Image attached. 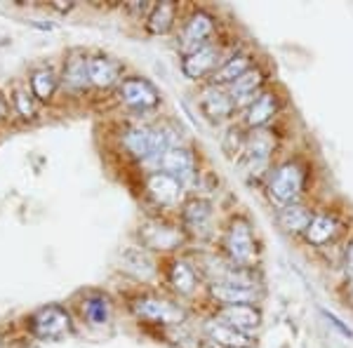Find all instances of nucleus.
Here are the masks:
<instances>
[{"label": "nucleus", "mask_w": 353, "mask_h": 348, "mask_svg": "<svg viewBox=\"0 0 353 348\" xmlns=\"http://www.w3.org/2000/svg\"><path fill=\"white\" fill-rule=\"evenodd\" d=\"M276 153H278V134L273 127L266 130H248V141L236 161L238 170L243 172L250 184H266L271 170L276 167Z\"/></svg>", "instance_id": "7ed1b4c3"}, {"label": "nucleus", "mask_w": 353, "mask_h": 348, "mask_svg": "<svg viewBox=\"0 0 353 348\" xmlns=\"http://www.w3.org/2000/svg\"><path fill=\"white\" fill-rule=\"evenodd\" d=\"M14 106H17V111H19V116H24V118H33L38 113V99L33 96V92H28V90H17L14 92Z\"/></svg>", "instance_id": "c756f323"}, {"label": "nucleus", "mask_w": 353, "mask_h": 348, "mask_svg": "<svg viewBox=\"0 0 353 348\" xmlns=\"http://www.w3.org/2000/svg\"><path fill=\"white\" fill-rule=\"evenodd\" d=\"M59 83H61V78L54 73V68L43 66V68H38V71H33L31 92L38 101H50L57 90H59Z\"/></svg>", "instance_id": "c85d7f7f"}, {"label": "nucleus", "mask_w": 353, "mask_h": 348, "mask_svg": "<svg viewBox=\"0 0 353 348\" xmlns=\"http://www.w3.org/2000/svg\"><path fill=\"white\" fill-rule=\"evenodd\" d=\"M198 108H201L203 116L214 125L229 123L233 121L236 113H241L236 101H233V96L229 94V90L219 88V85H210V83H205L201 88V92H198Z\"/></svg>", "instance_id": "f3484780"}, {"label": "nucleus", "mask_w": 353, "mask_h": 348, "mask_svg": "<svg viewBox=\"0 0 353 348\" xmlns=\"http://www.w3.org/2000/svg\"><path fill=\"white\" fill-rule=\"evenodd\" d=\"M153 5H156V3H128V5H125V10L137 14V17H149Z\"/></svg>", "instance_id": "2f4dec72"}, {"label": "nucleus", "mask_w": 353, "mask_h": 348, "mask_svg": "<svg viewBox=\"0 0 353 348\" xmlns=\"http://www.w3.org/2000/svg\"><path fill=\"white\" fill-rule=\"evenodd\" d=\"M285 94L281 92L278 88H269L261 92L257 99L252 101L250 106H245L241 111V125L245 130H266V127H273V123L281 118L283 108H285Z\"/></svg>", "instance_id": "1a4fd4ad"}, {"label": "nucleus", "mask_w": 353, "mask_h": 348, "mask_svg": "<svg viewBox=\"0 0 353 348\" xmlns=\"http://www.w3.org/2000/svg\"><path fill=\"white\" fill-rule=\"evenodd\" d=\"M123 268L130 273V276H134L137 280H144V283H149L158 276L156 261L151 259L144 247L128 249V252L123 254Z\"/></svg>", "instance_id": "bb28decb"}, {"label": "nucleus", "mask_w": 353, "mask_h": 348, "mask_svg": "<svg viewBox=\"0 0 353 348\" xmlns=\"http://www.w3.org/2000/svg\"><path fill=\"white\" fill-rule=\"evenodd\" d=\"M271 68L264 64V61H259L254 68H250L248 73H245L243 78H238L236 83L229 85V94L233 96V101H236L238 111H243L245 106L252 104L257 96L264 92L266 88L271 85Z\"/></svg>", "instance_id": "a211bd4d"}, {"label": "nucleus", "mask_w": 353, "mask_h": 348, "mask_svg": "<svg viewBox=\"0 0 353 348\" xmlns=\"http://www.w3.org/2000/svg\"><path fill=\"white\" fill-rule=\"evenodd\" d=\"M341 238H349V219L341 209L323 207L316 209L309 228L304 231L301 240L313 249H327L341 243Z\"/></svg>", "instance_id": "0eeeda50"}, {"label": "nucleus", "mask_w": 353, "mask_h": 348, "mask_svg": "<svg viewBox=\"0 0 353 348\" xmlns=\"http://www.w3.org/2000/svg\"><path fill=\"white\" fill-rule=\"evenodd\" d=\"M212 316H217L219 320H224L226 325L236 327L238 332L250 334L259 332L264 316H261L259 304H236V306H219L212 311Z\"/></svg>", "instance_id": "4be33fe9"}, {"label": "nucleus", "mask_w": 353, "mask_h": 348, "mask_svg": "<svg viewBox=\"0 0 353 348\" xmlns=\"http://www.w3.org/2000/svg\"><path fill=\"white\" fill-rule=\"evenodd\" d=\"M201 334L205 341H210L212 346L217 348H252L254 339L250 334L238 332L236 327L226 325L224 320H219L217 316L205 318L201 325Z\"/></svg>", "instance_id": "aec40b11"}, {"label": "nucleus", "mask_w": 353, "mask_h": 348, "mask_svg": "<svg viewBox=\"0 0 353 348\" xmlns=\"http://www.w3.org/2000/svg\"><path fill=\"white\" fill-rule=\"evenodd\" d=\"M121 148L125 156L132 158L137 163H144L153 167L161 158L158 151V136H156V123H128L121 130Z\"/></svg>", "instance_id": "6e6552de"}, {"label": "nucleus", "mask_w": 353, "mask_h": 348, "mask_svg": "<svg viewBox=\"0 0 353 348\" xmlns=\"http://www.w3.org/2000/svg\"><path fill=\"white\" fill-rule=\"evenodd\" d=\"M118 99L132 113H151L161 106V92L141 76H125L118 85Z\"/></svg>", "instance_id": "dca6fc26"}, {"label": "nucleus", "mask_w": 353, "mask_h": 348, "mask_svg": "<svg viewBox=\"0 0 353 348\" xmlns=\"http://www.w3.org/2000/svg\"><path fill=\"white\" fill-rule=\"evenodd\" d=\"M313 184V165L309 156H288L276 163L271 170L269 179L264 184L266 198L278 207H288V205L306 203V196L311 193Z\"/></svg>", "instance_id": "f257e3e1"}, {"label": "nucleus", "mask_w": 353, "mask_h": 348, "mask_svg": "<svg viewBox=\"0 0 353 348\" xmlns=\"http://www.w3.org/2000/svg\"><path fill=\"white\" fill-rule=\"evenodd\" d=\"M88 61H90V57L81 52V50H73V52L66 57L64 71H61V85H64V90L81 94L88 88H92V85H90Z\"/></svg>", "instance_id": "393cba45"}, {"label": "nucleus", "mask_w": 353, "mask_h": 348, "mask_svg": "<svg viewBox=\"0 0 353 348\" xmlns=\"http://www.w3.org/2000/svg\"><path fill=\"white\" fill-rule=\"evenodd\" d=\"M341 268H344L346 280H353V231L344 240V247H341Z\"/></svg>", "instance_id": "7c9ffc66"}, {"label": "nucleus", "mask_w": 353, "mask_h": 348, "mask_svg": "<svg viewBox=\"0 0 353 348\" xmlns=\"http://www.w3.org/2000/svg\"><path fill=\"white\" fill-rule=\"evenodd\" d=\"M176 17H179V5L172 3V0H165V3H156L153 10L146 17L144 26L151 36H165L170 33L176 24Z\"/></svg>", "instance_id": "a878e982"}, {"label": "nucleus", "mask_w": 353, "mask_h": 348, "mask_svg": "<svg viewBox=\"0 0 353 348\" xmlns=\"http://www.w3.org/2000/svg\"><path fill=\"white\" fill-rule=\"evenodd\" d=\"M186 184L176 176L161 172V170H149L144 174V193L146 198L161 209H181L186 203Z\"/></svg>", "instance_id": "9b49d317"}, {"label": "nucleus", "mask_w": 353, "mask_h": 348, "mask_svg": "<svg viewBox=\"0 0 353 348\" xmlns=\"http://www.w3.org/2000/svg\"><path fill=\"white\" fill-rule=\"evenodd\" d=\"M81 316L94 327H104L111 320V299L106 294L90 292L81 301Z\"/></svg>", "instance_id": "cd10ccee"}, {"label": "nucleus", "mask_w": 353, "mask_h": 348, "mask_svg": "<svg viewBox=\"0 0 353 348\" xmlns=\"http://www.w3.org/2000/svg\"><path fill=\"white\" fill-rule=\"evenodd\" d=\"M151 170H161V172L176 176L179 181H184L186 188L196 186L198 176H201V163H198L196 151L186 144L172 146L170 151H165Z\"/></svg>", "instance_id": "2eb2a0df"}, {"label": "nucleus", "mask_w": 353, "mask_h": 348, "mask_svg": "<svg viewBox=\"0 0 353 348\" xmlns=\"http://www.w3.org/2000/svg\"><path fill=\"white\" fill-rule=\"evenodd\" d=\"M28 329L43 341H59L73 332L71 313L59 304H48L28 318Z\"/></svg>", "instance_id": "ddd939ff"}, {"label": "nucleus", "mask_w": 353, "mask_h": 348, "mask_svg": "<svg viewBox=\"0 0 353 348\" xmlns=\"http://www.w3.org/2000/svg\"><path fill=\"white\" fill-rule=\"evenodd\" d=\"M5 113H8V104H5V99L0 96V121L5 118Z\"/></svg>", "instance_id": "72a5a7b5"}, {"label": "nucleus", "mask_w": 353, "mask_h": 348, "mask_svg": "<svg viewBox=\"0 0 353 348\" xmlns=\"http://www.w3.org/2000/svg\"><path fill=\"white\" fill-rule=\"evenodd\" d=\"M313 214H316V207L309 203L288 205V207L276 209V224L283 233H288V236L301 238L306 228H309Z\"/></svg>", "instance_id": "b1692460"}, {"label": "nucleus", "mask_w": 353, "mask_h": 348, "mask_svg": "<svg viewBox=\"0 0 353 348\" xmlns=\"http://www.w3.org/2000/svg\"><path fill=\"white\" fill-rule=\"evenodd\" d=\"M0 348H3V339H0Z\"/></svg>", "instance_id": "f704fd0d"}, {"label": "nucleus", "mask_w": 353, "mask_h": 348, "mask_svg": "<svg viewBox=\"0 0 353 348\" xmlns=\"http://www.w3.org/2000/svg\"><path fill=\"white\" fill-rule=\"evenodd\" d=\"M50 8L59 10V12H68V10H73V3H61V0H54V3H50Z\"/></svg>", "instance_id": "473e14b6"}, {"label": "nucleus", "mask_w": 353, "mask_h": 348, "mask_svg": "<svg viewBox=\"0 0 353 348\" xmlns=\"http://www.w3.org/2000/svg\"><path fill=\"white\" fill-rule=\"evenodd\" d=\"M139 243L146 252H174L184 243H189V238L179 224H170L156 216L139 226Z\"/></svg>", "instance_id": "f8f14e48"}, {"label": "nucleus", "mask_w": 353, "mask_h": 348, "mask_svg": "<svg viewBox=\"0 0 353 348\" xmlns=\"http://www.w3.org/2000/svg\"><path fill=\"white\" fill-rule=\"evenodd\" d=\"M217 249L229 264L238 268H259L261 243L257 228L250 221L248 214L233 212L226 216L224 226L219 228Z\"/></svg>", "instance_id": "f03ea898"}, {"label": "nucleus", "mask_w": 353, "mask_h": 348, "mask_svg": "<svg viewBox=\"0 0 353 348\" xmlns=\"http://www.w3.org/2000/svg\"><path fill=\"white\" fill-rule=\"evenodd\" d=\"M90 85L94 90H111L123 81V64L109 54H92L88 61Z\"/></svg>", "instance_id": "5701e85b"}, {"label": "nucleus", "mask_w": 353, "mask_h": 348, "mask_svg": "<svg viewBox=\"0 0 353 348\" xmlns=\"http://www.w3.org/2000/svg\"><path fill=\"white\" fill-rule=\"evenodd\" d=\"M233 50H226L224 41L205 45V48L196 50V52L181 57V73H184V76L193 83L210 81V78H212L214 73L221 68V64L229 59V54L233 52Z\"/></svg>", "instance_id": "9d476101"}, {"label": "nucleus", "mask_w": 353, "mask_h": 348, "mask_svg": "<svg viewBox=\"0 0 353 348\" xmlns=\"http://www.w3.org/2000/svg\"><path fill=\"white\" fill-rule=\"evenodd\" d=\"M259 61L261 59H257V52H254L252 48H236L229 54V59L221 64V68L214 73L212 78H210L208 83L210 85H219V88H229V85L236 83L238 78H243L250 68L257 66Z\"/></svg>", "instance_id": "412c9836"}, {"label": "nucleus", "mask_w": 353, "mask_h": 348, "mask_svg": "<svg viewBox=\"0 0 353 348\" xmlns=\"http://www.w3.org/2000/svg\"><path fill=\"white\" fill-rule=\"evenodd\" d=\"M179 226L186 238L196 243H210L217 236V212L214 203L205 196H189L179 209Z\"/></svg>", "instance_id": "423d86ee"}, {"label": "nucleus", "mask_w": 353, "mask_h": 348, "mask_svg": "<svg viewBox=\"0 0 353 348\" xmlns=\"http://www.w3.org/2000/svg\"><path fill=\"white\" fill-rule=\"evenodd\" d=\"M217 41H219V19L210 10L193 8L184 17V21H181L179 36H176V48H179L181 57H186Z\"/></svg>", "instance_id": "39448f33"}, {"label": "nucleus", "mask_w": 353, "mask_h": 348, "mask_svg": "<svg viewBox=\"0 0 353 348\" xmlns=\"http://www.w3.org/2000/svg\"><path fill=\"white\" fill-rule=\"evenodd\" d=\"M130 313L137 320L146 325H158V327H176V325H184L186 311L176 301L168 299L163 294L156 292H141L130 299Z\"/></svg>", "instance_id": "20e7f679"}, {"label": "nucleus", "mask_w": 353, "mask_h": 348, "mask_svg": "<svg viewBox=\"0 0 353 348\" xmlns=\"http://www.w3.org/2000/svg\"><path fill=\"white\" fill-rule=\"evenodd\" d=\"M205 294L212 301L214 308L219 306H236V304H259L264 289L261 287H245L233 283H210L205 285Z\"/></svg>", "instance_id": "6ab92c4d"}, {"label": "nucleus", "mask_w": 353, "mask_h": 348, "mask_svg": "<svg viewBox=\"0 0 353 348\" xmlns=\"http://www.w3.org/2000/svg\"><path fill=\"white\" fill-rule=\"evenodd\" d=\"M165 283L170 285V289L181 296V299H191L201 287H205L203 273L198 268L193 256H172L165 266Z\"/></svg>", "instance_id": "4468645a"}]
</instances>
